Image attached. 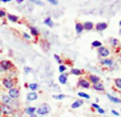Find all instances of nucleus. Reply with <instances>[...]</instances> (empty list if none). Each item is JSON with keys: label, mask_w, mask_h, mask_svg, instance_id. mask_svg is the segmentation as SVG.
I'll return each instance as SVG.
<instances>
[{"label": "nucleus", "mask_w": 121, "mask_h": 117, "mask_svg": "<svg viewBox=\"0 0 121 117\" xmlns=\"http://www.w3.org/2000/svg\"><path fill=\"white\" fill-rule=\"evenodd\" d=\"M51 112V108L49 104H47V103H43V104H40L38 108H36V112L35 114L38 116H44V115H47V114H49Z\"/></svg>", "instance_id": "obj_1"}, {"label": "nucleus", "mask_w": 121, "mask_h": 117, "mask_svg": "<svg viewBox=\"0 0 121 117\" xmlns=\"http://www.w3.org/2000/svg\"><path fill=\"white\" fill-rule=\"evenodd\" d=\"M13 68V63L9 60H3L0 62V72H6Z\"/></svg>", "instance_id": "obj_2"}, {"label": "nucleus", "mask_w": 121, "mask_h": 117, "mask_svg": "<svg viewBox=\"0 0 121 117\" xmlns=\"http://www.w3.org/2000/svg\"><path fill=\"white\" fill-rule=\"evenodd\" d=\"M0 109H1L2 114L6 116H11L15 113V109L12 105H8V104H3V103H0Z\"/></svg>", "instance_id": "obj_3"}, {"label": "nucleus", "mask_w": 121, "mask_h": 117, "mask_svg": "<svg viewBox=\"0 0 121 117\" xmlns=\"http://www.w3.org/2000/svg\"><path fill=\"white\" fill-rule=\"evenodd\" d=\"M9 96L11 97L12 99H14V100H16V99L19 98V96H20V90H19L18 87H12L9 90Z\"/></svg>", "instance_id": "obj_4"}, {"label": "nucleus", "mask_w": 121, "mask_h": 117, "mask_svg": "<svg viewBox=\"0 0 121 117\" xmlns=\"http://www.w3.org/2000/svg\"><path fill=\"white\" fill-rule=\"evenodd\" d=\"M15 83H16V82H15V80L12 79V78H4V79L2 80V84H3V86L5 88H8V90L14 87Z\"/></svg>", "instance_id": "obj_5"}, {"label": "nucleus", "mask_w": 121, "mask_h": 117, "mask_svg": "<svg viewBox=\"0 0 121 117\" xmlns=\"http://www.w3.org/2000/svg\"><path fill=\"white\" fill-rule=\"evenodd\" d=\"M78 87L86 88V90H88V88L91 87V84L89 83V81H88L87 79H85V78H81V79L78 81Z\"/></svg>", "instance_id": "obj_6"}, {"label": "nucleus", "mask_w": 121, "mask_h": 117, "mask_svg": "<svg viewBox=\"0 0 121 117\" xmlns=\"http://www.w3.org/2000/svg\"><path fill=\"white\" fill-rule=\"evenodd\" d=\"M98 54L100 55L101 58H107V57H109L111 52H109V49L106 48L104 46H101L98 48Z\"/></svg>", "instance_id": "obj_7"}, {"label": "nucleus", "mask_w": 121, "mask_h": 117, "mask_svg": "<svg viewBox=\"0 0 121 117\" xmlns=\"http://www.w3.org/2000/svg\"><path fill=\"white\" fill-rule=\"evenodd\" d=\"M87 80L89 81V83L91 84V85H94V84H97V83H99V82H101L100 77L94 75V73H90V75L88 76V79Z\"/></svg>", "instance_id": "obj_8"}, {"label": "nucleus", "mask_w": 121, "mask_h": 117, "mask_svg": "<svg viewBox=\"0 0 121 117\" xmlns=\"http://www.w3.org/2000/svg\"><path fill=\"white\" fill-rule=\"evenodd\" d=\"M13 100H14V99H12L9 95H2L1 96V103H3V104L12 105Z\"/></svg>", "instance_id": "obj_9"}, {"label": "nucleus", "mask_w": 121, "mask_h": 117, "mask_svg": "<svg viewBox=\"0 0 121 117\" xmlns=\"http://www.w3.org/2000/svg\"><path fill=\"white\" fill-rule=\"evenodd\" d=\"M59 82H60V84H62V85L67 84V82H68V73L67 72L60 73V77H59Z\"/></svg>", "instance_id": "obj_10"}, {"label": "nucleus", "mask_w": 121, "mask_h": 117, "mask_svg": "<svg viewBox=\"0 0 121 117\" xmlns=\"http://www.w3.org/2000/svg\"><path fill=\"white\" fill-rule=\"evenodd\" d=\"M107 27H108V23L107 22H98L96 26H95L96 30L99 32H102V31H104V30H106Z\"/></svg>", "instance_id": "obj_11"}, {"label": "nucleus", "mask_w": 121, "mask_h": 117, "mask_svg": "<svg viewBox=\"0 0 121 117\" xmlns=\"http://www.w3.org/2000/svg\"><path fill=\"white\" fill-rule=\"evenodd\" d=\"M91 87L94 88L96 92H99V93H103L105 90V87H104L102 82H99V83H97V84H94V85H91Z\"/></svg>", "instance_id": "obj_12"}, {"label": "nucleus", "mask_w": 121, "mask_h": 117, "mask_svg": "<svg viewBox=\"0 0 121 117\" xmlns=\"http://www.w3.org/2000/svg\"><path fill=\"white\" fill-rule=\"evenodd\" d=\"M36 99H38V95L36 92H30L27 94V101H35Z\"/></svg>", "instance_id": "obj_13"}, {"label": "nucleus", "mask_w": 121, "mask_h": 117, "mask_svg": "<svg viewBox=\"0 0 121 117\" xmlns=\"http://www.w3.org/2000/svg\"><path fill=\"white\" fill-rule=\"evenodd\" d=\"M83 28L84 31H91L95 28V25L92 21H85V22H83Z\"/></svg>", "instance_id": "obj_14"}, {"label": "nucleus", "mask_w": 121, "mask_h": 117, "mask_svg": "<svg viewBox=\"0 0 121 117\" xmlns=\"http://www.w3.org/2000/svg\"><path fill=\"white\" fill-rule=\"evenodd\" d=\"M83 103H84V101L82 99H77L74 102L71 103V109H73V110L79 109V108H81L83 105Z\"/></svg>", "instance_id": "obj_15"}, {"label": "nucleus", "mask_w": 121, "mask_h": 117, "mask_svg": "<svg viewBox=\"0 0 121 117\" xmlns=\"http://www.w3.org/2000/svg\"><path fill=\"white\" fill-rule=\"evenodd\" d=\"M106 97L109 99V101L113 102V103H116V104H120L121 103V99L118 98V97H115V96H113V95H111V94H106Z\"/></svg>", "instance_id": "obj_16"}, {"label": "nucleus", "mask_w": 121, "mask_h": 117, "mask_svg": "<svg viewBox=\"0 0 121 117\" xmlns=\"http://www.w3.org/2000/svg\"><path fill=\"white\" fill-rule=\"evenodd\" d=\"M101 64H102L103 66L112 67L114 65V60H112V58H104V60L101 61Z\"/></svg>", "instance_id": "obj_17"}, {"label": "nucleus", "mask_w": 121, "mask_h": 117, "mask_svg": "<svg viewBox=\"0 0 121 117\" xmlns=\"http://www.w3.org/2000/svg\"><path fill=\"white\" fill-rule=\"evenodd\" d=\"M75 32H77L78 35H81L84 32V28H83V23L81 22H77L75 23Z\"/></svg>", "instance_id": "obj_18"}, {"label": "nucleus", "mask_w": 121, "mask_h": 117, "mask_svg": "<svg viewBox=\"0 0 121 117\" xmlns=\"http://www.w3.org/2000/svg\"><path fill=\"white\" fill-rule=\"evenodd\" d=\"M44 23L47 26V27H49V28H53V27H54V22H53V20H52V18H51V17H47V18H45L44 19Z\"/></svg>", "instance_id": "obj_19"}, {"label": "nucleus", "mask_w": 121, "mask_h": 117, "mask_svg": "<svg viewBox=\"0 0 121 117\" xmlns=\"http://www.w3.org/2000/svg\"><path fill=\"white\" fill-rule=\"evenodd\" d=\"M70 73L73 75V76H78V77H80V76L83 75V70H81L80 68H71Z\"/></svg>", "instance_id": "obj_20"}, {"label": "nucleus", "mask_w": 121, "mask_h": 117, "mask_svg": "<svg viewBox=\"0 0 121 117\" xmlns=\"http://www.w3.org/2000/svg\"><path fill=\"white\" fill-rule=\"evenodd\" d=\"M36 112V108L35 107H27L25 109V113L28 115H32V114H35Z\"/></svg>", "instance_id": "obj_21"}, {"label": "nucleus", "mask_w": 121, "mask_h": 117, "mask_svg": "<svg viewBox=\"0 0 121 117\" xmlns=\"http://www.w3.org/2000/svg\"><path fill=\"white\" fill-rule=\"evenodd\" d=\"M6 17H8V19L11 22H17V21L19 20V17L16 16V15H13V14H6Z\"/></svg>", "instance_id": "obj_22"}, {"label": "nucleus", "mask_w": 121, "mask_h": 117, "mask_svg": "<svg viewBox=\"0 0 121 117\" xmlns=\"http://www.w3.org/2000/svg\"><path fill=\"white\" fill-rule=\"evenodd\" d=\"M29 29H30V33H31V35H32V36H35V37H36V36L39 35V31H38L37 28L32 27V26H31V27H30Z\"/></svg>", "instance_id": "obj_23"}, {"label": "nucleus", "mask_w": 121, "mask_h": 117, "mask_svg": "<svg viewBox=\"0 0 121 117\" xmlns=\"http://www.w3.org/2000/svg\"><path fill=\"white\" fill-rule=\"evenodd\" d=\"M109 45H111L112 47H114V48H116V47L119 46V40H118L117 38L111 37L109 38Z\"/></svg>", "instance_id": "obj_24"}, {"label": "nucleus", "mask_w": 121, "mask_h": 117, "mask_svg": "<svg viewBox=\"0 0 121 117\" xmlns=\"http://www.w3.org/2000/svg\"><path fill=\"white\" fill-rule=\"evenodd\" d=\"M28 87H29L30 90H32V92H35V90L38 88V84L35 83V82H33V83H30L29 85H28Z\"/></svg>", "instance_id": "obj_25"}, {"label": "nucleus", "mask_w": 121, "mask_h": 117, "mask_svg": "<svg viewBox=\"0 0 121 117\" xmlns=\"http://www.w3.org/2000/svg\"><path fill=\"white\" fill-rule=\"evenodd\" d=\"M78 96L81 97V98H84V99H88V100L90 99L89 95L86 94V93H84V92H78Z\"/></svg>", "instance_id": "obj_26"}, {"label": "nucleus", "mask_w": 121, "mask_h": 117, "mask_svg": "<svg viewBox=\"0 0 121 117\" xmlns=\"http://www.w3.org/2000/svg\"><path fill=\"white\" fill-rule=\"evenodd\" d=\"M65 98H66V95H64V94L53 95V99H55V100H64Z\"/></svg>", "instance_id": "obj_27"}, {"label": "nucleus", "mask_w": 121, "mask_h": 117, "mask_svg": "<svg viewBox=\"0 0 121 117\" xmlns=\"http://www.w3.org/2000/svg\"><path fill=\"white\" fill-rule=\"evenodd\" d=\"M102 46V43L100 42V40H94V42L91 43V47L92 48H99V47Z\"/></svg>", "instance_id": "obj_28"}, {"label": "nucleus", "mask_w": 121, "mask_h": 117, "mask_svg": "<svg viewBox=\"0 0 121 117\" xmlns=\"http://www.w3.org/2000/svg\"><path fill=\"white\" fill-rule=\"evenodd\" d=\"M114 83H115L116 87L121 90V78H116L115 81H114Z\"/></svg>", "instance_id": "obj_29"}, {"label": "nucleus", "mask_w": 121, "mask_h": 117, "mask_svg": "<svg viewBox=\"0 0 121 117\" xmlns=\"http://www.w3.org/2000/svg\"><path fill=\"white\" fill-rule=\"evenodd\" d=\"M66 69H67V67L65 66V65H63V64H60V66H59V71H60V73L66 72Z\"/></svg>", "instance_id": "obj_30"}, {"label": "nucleus", "mask_w": 121, "mask_h": 117, "mask_svg": "<svg viewBox=\"0 0 121 117\" xmlns=\"http://www.w3.org/2000/svg\"><path fill=\"white\" fill-rule=\"evenodd\" d=\"M47 1L52 5H59V0H47Z\"/></svg>", "instance_id": "obj_31"}, {"label": "nucleus", "mask_w": 121, "mask_h": 117, "mask_svg": "<svg viewBox=\"0 0 121 117\" xmlns=\"http://www.w3.org/2000/svg\"><path fill=\"white\" fill-rule=\"evenodd\" d=\"M22 36H23V38H25V40H31V35H30V34H28V33H26V32H23V33H22Z\"/></svg>", "instance_id": "obj_32"}, {"label": "nucleus", "mask_w": 121, "mask_h": 117, "mask_svg": "<svg viewBox=\"0 0 121 117\" xmlns=\"http://www.w3.org/2000/svg\"><path fill=\"white\" fill-rule=\"evenodd\" d=\"M31 71H32V68H31V67H29V66H26V67H25V73H26V75H29Z\"/></svg>", "instance_id": "obj_33"}, {"label": "nucleus", "mask_w": 121, "mask_h": 117, "mask_svg": "<svg viewBox=\"0 0 121 117\" xmlns=\"http://www.w3.org/2000/svg\"><path fill=\"white\" fill-rule=\"evenodd\" d=\"M53 57H54V60H56V62L59 63L60 65L62 64V60H60V55H59V54H54Z\"/></svg>", "instance_id": "obj_34"}, {"label": "nucleus", "mask_w": 121, "mask_h": 117, "mask_svg": "<svg viewBox=\"0 0 121 117\" xmlns=\"http://www.w3.org/2000/svg\"><path fill=\"white\" fill-rule=\"evenodd\" d=\"M96 111L98 112L99 114H101V115H103V114H105V110H104V109H102V108H101V107L99 108L98 110H96Z\"/></svg>", "instance_id": "obj_35"}, {"label": "nucleus", "mask_w": 121, "mask_h": 117, "mask_svg": "<svg viewBox=\"0 0 121 117\" xmlns=\"http://www.w3.org/2000/svg\"><path fill=\"white\" fill-rule=\"evenodd\" d=\"M6 16V12L4 10H0V18H3Z\"/></svg>", "instance_id": "obj_36"}, {"label": "nucleus", "mask_w": 121, "mask_h": 117, "mask_svg": "<svg viewBox=\"0 0 121 117\" xmlns=\"http://www.w3.org/2000/svg\"><path fill=\"white\" fill-rule=\"evenodd\" d=\"M35 4H37V5H39V6H44V2L40 1V0H36Z\"/></svg>", "instance_id": "obj_37"}, {"label": "nucleus", "mask_w": 121, "mask_h": 117, "mask_svg": "<svg viewBox=\"0 0 121 117\" xmlns=\"http://www.w3.org/2000/svg\"><path fill=\"white\" fill-rule=\"evenodd\" d=\"M91 107H92V108H94V109H95V110H98V109H99V108H100V105H99V104H98V103H92V104H91Z\"/></svg>", "instance_id": "obj_38"}, {"label": "nucleus", "mask_w": 121, "mask_h": 117, "mask_svg": "<svg viewBox=\"0 0 121 117\" xmlns=\"http://www.w3.org/2000/svg\"><path fill=\"white\" fill-rule=\"evenodd\" d=\"M111 112H112V114H113V115H115V116H120V114L118 113V112L116 111V110H112Z\"/></svg>", "instance_id": "obj_39"}, {"label": "nucleus", "mask_w": 121, "mask_h": 117, "mask_svg": "<svg viewBox=\"0 0 121 117\" xmlns=\"http://www.w3.org/2000/svg\"><path fill=\"white\" fill-rule=\"evenodd\" d=\"M16 2L20 4V3H22V2H23V0H16Z\"/></svg>", "instance_id": "obj_40"}, {"label": "nucleus", "mask_w": 121, "mask_h": 117, "mask_svg": "<svg viewBox=\"0 0 121 117\" xmlns=\"http://www.w3.org/2000/svg\"><path fill=\"white\" fill-rule=\"evenodd\" d=\"M12 1V0H1V2H4V3H6V2H10Z\"/></svg>", "instance_id": "obj_41"}, {"label": "nucleus", "mask_w": 121, "mask_h": 117, "mask_svg": "<svg viewBox=\"0 0 121 117\" xmlns=\"http://www.w3.org/2000/svg\"><path fill=\"white\" fill-rule=\"evenodd\" d=\"M30 117H38V115H36V114H32V115H30Z\"/></svg>", "instance_id": "obj_42"}, {"label": "nucleus", "mask_w": 121, "mask_h": 117, "mask_svg": "<svg viewBox=\"0 0 121 117\" xmlns=\"http://www.w3.org/2000/svg\"><path fill=\"white\" fill-rule=\"evenodd\" d=\"M29 1H30V2H32V3H35L36 0H29Z\"/></svg>", "instance_id": "obj_43"}, {"label": "nucleus", "mask_w": 121, "mask_h": 117, "mask_svg": "<svg viewBox=\"0 0 121 117\" xmlns=\"http://www.w3.org/2000/svg\"><path fill=\"white\" fill-rule=\"evenodd\" d=\"M2 116V112H1V109H0V117Z\"/></svg>", "instance_id": "obj_44"}, {"label": "nucleus", "mask_w": 121, "mask_h": 117, "mask_svg": "<svg viewBox=\"0 0 121 117\" xmlns=\"http://www.w3.org/2000/svg\"><path fill=\"white\" fill-rule=\"evenodd\" d=\"M119 26L121 27V19H120V21H119Z\"/></svg>", "instance_id": "obj_45"}, {"label": "nucleus", "mask_w": 121, "mask_h": 117, "mask_svg": "<svg viewBox=\"0 0 121 117\" xmlns=\"http://www.w3.org/2000/svg\"><path fill=\"white\" fill-rule=\"evenodd\" d=\"M119 34L121 35V28H120V30H119Z\"/></svg>", "instance_id": "obj_46"}, {"label": "nucleus", "mask_w": 121, "mask_h": 117, "mask_svg": "<svg viewBox=\"0 0 121 117\" xmlns=\"http://www.w3.org/2000/svg\"><path fill=\"white\" fill-rule=\"evenodd\" d=\"M120 112H121V109H120Z\"/></svg>", "instance_id": "obj_47"}]
</instances>
